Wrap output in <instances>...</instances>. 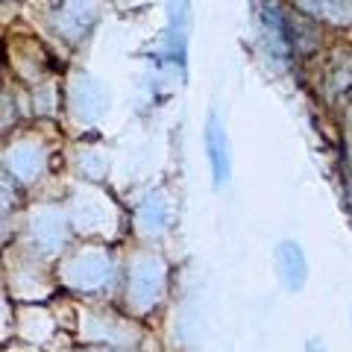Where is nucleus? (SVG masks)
<instances>
[{"mask_svg":"<svg viewBox=\"0 0 352 352\" xmlns=\"http://www.w3.org/2000/svg\"><path fill=\"white\" fill-rule=\"evenodd\" d=\"M305 258H302V250L296 244H282L279 247V276L285 279V285H288L291 291H300L302 282H305Z\"/></svg>","mask_w":352,"mask_h":352,"instance_id":"f03ea898","label":"nucleus"},{"mask_svg":"<svg viewBox=\"0 0 352 352\" xmlns=\"http://www.w3.org/2000/svg\"><path fill=\"white\" fill-rule=\"evenodd\" d=\"M206 141H208V162H212V173H214V182L220 185L229 176V144H226V135H223V126L217 124V118L212 115L208 118V126H206Z\"/></svg>","mask_w":352,"mask_h":352,"instance_id":"f257e3e1","label":"nucleus"}]
</instances>
